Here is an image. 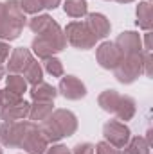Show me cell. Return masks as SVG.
I'll use <instances>...</instances> for the list:
<instances>
[{
    "label": "cell",
    "instance_id": "6da1fadb",
    "mask_svg": "<svg viewBox=\"0 0 153 154\" xmlns=\"http://www.w3.org/2000/svg\"><path fill=\"white\" fill-rule=\"evenodd\" d=\"M76 131V118L69 111H56L54 116L47 120L43 125V134L45 140H58L61 136H69Z\"/></svg>",
    "mask_w": 153,
    "mask_h": 154
},
{
    "label": "cell",
    "instance_id": "7a4b0ae2",
    "mask_svg": "<svg viewBox=\"0 0 153 154\" xmlns=\"http://www.w3.org/2000/svg\"><path fill=\"white\" fill-rule=\"evenodd\" d=\"M34 125L33 124H4V127L0 129V140L4 145H22L24 138L27 136V133L33 129Z\"/></svg>",
    "mask_w": 153,
    "mask_h": 154
},
{
    "label": "cell",
    "instance_id": "3957f363",
    "mask_svg": "<svg viewBox=\"0 0 153 154\" xmlns=\"http://www.w3.org/2000/svg\"><path fill=\"white\" fill-rule=\"evenodd\" d=\"M67 36L70 39V43L79 48H90L96 41V36L92 34L86 23H70L67 27Z\"/></svg>",
    "mask_w": 153,
    "mask_h": 154
},
{
    "label": "cell",
    "instance_id": "277c9868",
    "mask_svg": "<svg viewBox=\"0 0 153 154\" xmlns=\"http://www.w3.org/2000/svg\"><path fill=\"white\" fill-rule=\"evenodd\" d=\"M105 136L110 140V143H114L115 147H124V143L128 142L130 131H128V127H124L122 124L110 122V124L105 125Z\"/></svg>",
    "mask_w": 153,
    "mask_h": 154
},
{
    "label": "cell",
    "instance_id": "5b68a950",
    "mask_svg": "<svg viewBox=\"0 0 153 154\" xmlns=\"http://www.w3.org/2000/svg\"><path fill=\"white\" fill-rule=\"evenodd\" d=\"M97 57H99L101 66H105V68H115L121 63V52L114 43L101 45V48L97 52Z\"/></svg>",
    "mask_w": 153,
    "mask_h": 154
},
{
    "label": "cell",
    "instance_id": "8992f818",
    "mask_svg": "<svg viewBox=\"0 0 153 154\" xmlns=\"http://www.w3.org/2000/svg\"><path fill=\"white\" fill-rule=\"evenodd\" d=\"M119 68H117V79L121 81V82H130V81H133L137 74L141 72V59L139 57H132L130 61H122V63H119L117 65Z\"/></svg>",
    "mask_w": 153,
    "mask_h": 154
},
{
    "label": "cell",
    "instance_id": "52a82bcc",
    "mask_svg": "<svg viewBox=\"0 0 153 154\" xmlns=\"http://www.w3.org/2000/svg\"><path fill=\"white\" fill-rule=\"evenodd\" d=\"M60 90L61 93L67 97V99H79L83 97L86 91H85V86L77 81L76 77H65L60 84Z\"/></svg>",
    "mask_w": 153,
    "mask_h": 154
},
{
    "label": "cell",
    "instance_id": "ba28073f",
    "mask_svg": "<svg viewBox=\"0 0 153 154\" xmlns=\"http://www.w3.org/2000/svg\"><path fill=\"white\" fill-rule=\"evenodd\" d=\"M31 61H33V59H31V54H29L25 48H16V50L13 52V57H11V61H9V65H7V68H9L11 72H24V70L29 66Z\"/></svg>",
    "mask_w": 153,
    "mask_h": 154
},
{
    "label": "cell",
    "instance_id": "9c48e42d",
    "mask_svg": "<svg viewBox=\"0 0 153 154\" xmlns=\"http://www.w3.org/2000/svg\"><path fill=\"white\" fill-rule=\"evenodd\" d=\"M86 25H88V29L92 31V34H94L96 38H103V36H106V32L110 31V23L106 22V18H105L103 14H90Z\"/></svg>",
    "mask_w": 153,
    "mask_h": 154
},
{
    "label": "cell",
    "instance_id": "30bf717a",
    "mask_svg": "<svg viewBox=\"0 0 153 154\" xmlns=\"http://www.w3.org/2000/svg\"><path fill=\"white\" fill-rule=\"evenodd\" d=\"M115 47H121L119 52H124V54H133L135 48H139V38L133 34V32H124L121 38L117 39Z\"/></svg>",
    "mask_w": 153,
    "mask_h": 154
},
{
    "label": "cell",
    "instance_id": "8fae6325",
    "mask_svg": "<svg viewBox=\"0 0 153 154\" xmlns=\"http://www.w3.org/2000/svg\"><path fill=\"white\" fill-rule=\"evenodd\" d=\"M31 93H33V97H34L36 100H52V99L56 97L54 88H50V86H47V84H43V82L34 84V88H33Z\"/></svg>",
    "mask_w": 153,
    "mask_h": 154
},
{
    "label": "cell",
    "instance_id": "7c38bea8",
    "mask_svg": "<svg viewBox=\"0 0 153 154\" xmlns=\"http://www.w3.org/2000/svg\"><path fill=\"white\" fill-rule=\"evenodd\" d=\"M33 48H34V52L38 54L40 57H49L52 52H56L54 45H52L50 41H47L45 38H41V36L34 39V43H33Z\"/></svg>",
    "mask_w": 153,
    "mask_h": 154
},
{
    "label": "cell",
    "instance_id": "4fadbf2b",
    "mask_svg": "<svg viewBox=\"0 0 153 154\" xmlns=\"http://www.w3.org/2000/svg\"><path fill=\"white\" fill-rule=\"evenodd\" d=\"M65 13L70 14V16H83L86 13V2L85 0H67L65 4Z\"/></svg>",
    "mask_w": 153,
    "mask_h": 154
},
{
    "label": "cell",
    "instance_id": "5bb4252c",
    "mask_svg": "<svg viewBox=\"0 0 153 154\" xmlns=\"http://www.w3.org/2000/svg\"><path fill=\"white\" fill-rule=\"evenodd\" d=\"M7 90H9L11 93H15V95L20 97V95L25 91V81H24V77L11 75L7 79Z\"/></svg>",
    "mask_w": 153,
    "mask_h": 154
},
{
    "label": "cell",
    "instance_id": "9a60e30c",
    "mask_svg": "<svg viewBox=\"0 0 153 154\" xmlns=\"http://www.w3.org/2000/svg\"><path fill=\"white\" fill-rule=\"evenodd\" d=\"M49 111H50V100H38V104L34 106V109H31V118L33 120H41V118H45V116L49 115Z\"/></svg>",
    "mask_w": 153,
    "mask_h": 154
},
{
    "label": "cell",
    "instance_id": "2e32d148",
    "mask_svg": "<svg viewBox=\"0 0 153 154\" xmlns=\"http://www.w3.org/2000/svg\"><path fill=\"white\" fill-rule=\"evenodd\" d=\"M137 16H139V25L144 29H150L151 25V14H150V4H141L137 9Z\"/></svg>",
    "mask_w": 153,
    "mask_h": 154
},
{
    "label": "cell",
    "instance_id": "e0dca14e",
    "mask_svg": "<svg viewBox=\"0 0 153 154\" xmlns=\"http://www.w3.org/2000/svg\"><path fill=\"white\" fill-rule=\"evenodd\" d=\"M24 74H25V77H27V81L33 82V84H38L40 81H41V70H40L38 63H34V61L29 63V66L24 70Z\"/></svg>",
    "mask_w": 153,
    "mask_h": 154
},
{
    "label": "cell",
    "instance_id": "ac0fdd59",
    "mask_svg": "<svg viewBox=\"0 0 153 154\" xmlns=\"http://www.w3.org/2000/svg\"><path fill=\"white\" fill-rule=\"evenodd\" d=\"M124 154H148V145L142 138H135Z\"/></svg>",
    "mask_w": 153,
    "mask_h": 154
},
{
    "label": "cell",
    "instance_id": "d6986e66",
    "mask_svg": "<svg viewBox=\"0 0 153 154\" xmlns=\"http://www.w3.org/2000/svg\"><path fill=\"white\" fill-rule=\"evenodd\" d=\"M47 70H49V74H52V75H61L63 74V68H61V63L58 61V59H47Z\"/></svg>",
    "mask_w": 153,
    "mask_h": 154
},
{
    "label": "cell",
    "instance_id": "ffe728a7",
    "mask_svg": "<svg viewBox=\"0 0 153 154\" xmlns=\"http://www.w3.org/2000/svg\"><path fill=\"white\" fill-rule=\"evenodd\" d=\"M41 7H43V5H41L40 0H22V9L27 11V13H36Z\"/></svg>",
    "mask_w": 153,
    "mask_h": 154
},
{
    "label": "cell",
    "instance_id": "44dd1931",
    "mask_svg": "<svg viewBox=\"0 0 153 154\" xmlns=\"http://www.w3.org/2000/svg\"><path fill=\"white\" fill-rule=\"evenodd\" d=\"M97 154H119V152L115 151L114 147L106 145V143H99L97 145Z\"/></svg>",
    "mask_w": 153,
    "mask_h": 154
},
{
    "label": "cell",
    "instance_id": "7402d4cb",
    "mask_svg": "<svg viewBox=\"0 0 153 154\" xmlns=\"http://www.w3.org/2000/svg\"><path fill=\"white\" fill-rule=\"evenodd\" d=\"M76 154H94V147H92V145H88V143L77 145V147H76Z\"/></svg>",
    "mask_w": 153,
    "mask_h": 154
},
{
    "label": "cell",
    "instance_id": "603a6c76",
    "mask_svg": "<svg viewBox=\"0 0 153 154\" xmlns=\"http://www.w3.org/2000/svg\"><path fill=\"white\" fill-rule=\"evenodd\" d=\"M7 54H9V47L5 43H0V63L7 57Z\"/></svg>",
    "mask_w": 153,
    "mask_h": 154
},
{
    "label": "cell",
    "instance_id": "cb8c5ba5",
    "mask_svg": "<svg viewBox=\"0 0 153 154\" xmlns=\"http://www.w3.org/2000/svg\"><path fill=\"white\" fill-rule=\"evenodd\" d=\"M40 2H41L43 7H49V9H50V7H56L60 0H40Z\"/></svg>",
    "mask_w": 153,
    "mask_h": 154
},
{
    "label": "cell",
    "instance_id": "d4e9b609",
    "mask_svg": "<svg viewBox=\"0 0 153 154\" xmlns=\"http://www.w3.org/2000/svg\"><path fill=\"white\" fill-rule=\"evenodd\" d=\"M49 154H69V152H67L65 147H56V149H52Z\"/></svg>",
    "mask_w": 153,
    "mask_h": 154
},
{
    "label": "cell",
    "instance_id": "484cf974",
    "mask_svg": "<svg viewBox=\"0 0 153 154\" xmlns=\"http://www.w3.org/2000/svg\"><path fill=\"white\" fill-rule=\"evenodd\" d=\"M2 74H4V68H2V66H0V77H2Z\"/></svg>",
    "mask_w": 153,
    "mask_h": 154
},
{
    "label": "cell",
    "instance_id": "4316f807",
    "mask_svg": "<svg viewBox=\"0 0 153 154\" xmlns=\"http://www.w3.org/2000/svg\"><path fill=\"white\" fill-rule=\"evenodd\" d=\"M119 2H130V0H119Z\"/></svg>",
    "mask_w": 153,
    "mask_h": 154
},
{
    "label": "cell",
    "instance_id": "83f0119b",
    "mask_svg": "<svg viewBox=\"0 0 153 154\" xmlns=\"http://www.w3.org/2000/svg\"><path fill=\"white\" fill-rule=\"evenodd\" d=\"M0 154H2V152H0Z\"/></svg>",
    "mask_w": 153,
    "mask_h": 154
}]
</instances>
